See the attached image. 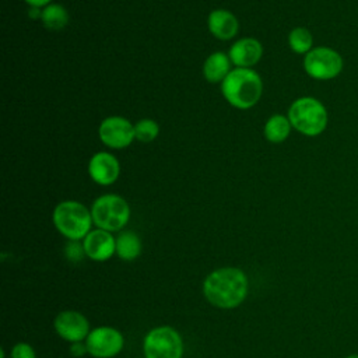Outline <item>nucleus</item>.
Returning a JSON list of instances; mask_svg holds the SVG:
<instances>
[{"instance_id": "obj_17", "label": "nucleus", "mask_w": 358, "mask_h": 358, "mask_svg": "<svg viewBox=\"0 0 358 358\" xmlns=\"http://www.w3.org/2000/svg\"><path fill=\"white\" fill-rule=\"evenodd\" d=\"M42 24L50 31L63 29L69 22V13L67 10L59 3H50L42 8L41 15Z\"/></svg>"}, {"instance_id": "obj_21", "label": "nucleus", "mask_w": 358, "mask_h": 358, "mask_svg": "<svg viewBox=\"0 0 358 358\" xmlns=\"http://www.w3.org/2000/svg\"><path fill=\"white\" fill-rule=\"evenodd\" d=\"M11 358H35V351L29 344L18 343L11 350Z\"/></svg>"}, {"instance_id": "obj_18", "label": "nucleus", "mask_w": 358, "mask_h": 358, "mask_svg": "<svg viewBox=\"0 0 358 358\" xmlns=\"http://www.w3.org/2000/svg\"><path fill=\"white\" fill-rule=\"evenodd\" d=\"M116 253L123 260H134L141 253V241L140 238L130 231L122 232L116 238Z\"/></svg>"}, {"instance_id": "obj_24", "label": "nucleus", "mask_w": 358, "mask_h": 358, "mask_svg": "<svg viewBox=\"0 0 358 358\" xmlns=\"http://www.w3.org/2000/svg\"><path fill=\"white\" fill-rule=\"evenodd\" d=\"M27 4H29V7H39V8H43L46 7L48 4H50L52 0H24Z\"/></svg>"}, {"instance_id": "obj_11", "label": "nucleus", "mask_w": 358, "mask_h": 358, "mask_svg": "<svg viewBox=\"0 0 358 358\" xmlns=\"http://www.w3.org/2000/svg\"><path fill=\"white\" fill-rule=\"evenodd\" d=\"M88 173L91 179L102 186H108L116 182L120 173V165L115 155L109 152H96L88 162Z\"/></svg>"}, {"instance_id": "obj_14", "label": "nucleus", "mask_w": 358, "mask_h": 358, "mask_svg": "<svg viewBox=\"0 0 358 358\" xmlns=\"http://www.w3.org/2000/svg\"><path fill=\"white\" fill-rule=\"evenodd\" d=\"M208 31L220 41H229L238 34L239 22L228 10H214L207 18Z\"/></svg>"}, {"instance_id": "obj_26", "label": "nucleus", "mask_w": 358, "mask_h": 358, "mask_svg": "<svg viewBox=\"0 0 358 358\" xmlns=\"http://www.w3.org/2000/svg\"><path fill=\"white\" fill-rule=\"evenodd\" d=\"M344 358H358V354H350V355H347Z\"/></svg>"}, {"instance_id": "obj_8", "label": "nucleus", "mask_w": 358, "mask_h": 358, "mask_svg": "<svg viewBox=\"0 0 358 358\" xmlns=\"http://www.w3.org/2000/svg\"><path fill=\"white\" fill-rule=\"evenodd\" d=\"M123 336L119 330L108 326L96 327L85 338L88 352L95 358H112L123 348Z\"/></svg>"}, {"instance_id": "obj_4", "label": "nucleus", "mask_w": 358, "mask_h": 358, "mask_svg": "<svg viewBox=\"0 0 358 358\" xmlns=\"http://www.w3.org/2000/svg\"><path fill=\"white\" fill-rule=\"evenodd\" d=\"M288 119L296 131L313 137L324 131L327 126V110L316 98L302 96L291 103Z\"/></svg>"}, {"instance_id": "obj_2", "label": "nucleus", "mask_w": 358, "mask_h": 358, "mask_svg": "<svg viewBox=\"0 0 358 358\" xmlns=\"http://www.w3.org/2000/svg\"><path fill=\"white\" fill-rule=\"evenodd\" d=\"M221 92L234 108L249 109L259 102L263 83L255 70L236 67L221 83Z\"/></svg>"}, {"instance_id": "obj_15", "label": "nucleus", "mask_w": 358, "mask_h": 358, "mask_svg": "<svg viewBox=\"0 0 358 358\" xmlns=\"http://www.w3.org/2000/svg\"><path fill=\"white\" fill-rule=\"evenodd\" d=\"M229 64H231V59L229 56H227L222 52H214L211 53L204 64H203V74L204 78L211 83H222L224 78L229 74Z\"/></svg>"}, {"instance_id": "obj_7", "label": "nucleus", "mask_w": 358, "mask_h": 358, "mask_svg": "<svg viewBox=\"0 0 358 358\" xmlns=\"http://www.w3.org/2000/svg\"><path fill=\"white\" fill-rule=\"evenodd\" d=\"M303 69L315 80H331L341 73L343 59L334 49L319 46L305 55Z\"/></svg>"}, {"instance_id": "obj_10", "label": "nucleus", "mask_w": 358, "mask_h": 358, "mask_svg": "<svg viewBox=\"0 0 358 358\" xmlns=\"http://www.w3.org/2000/svg\"><path fill=\"white\" fill-rule=\"evenodd\" d=\"M55 330L63 340L80 343L90 334V323L77 310H63L55 319Z\"/></svg>"}, {"instance_id": "obj_6", "label": "nucleus", "mask_w": 358, "mask_h": 358, "mask_svg": "<svg viewBox=\"0 0 358 358\" xmlns=\"http://www.w3.org/2000/svg\"><path fill=\"white\" fill-rule=\"evenodd\" d=\"M144 354L145 358H182V337L173 327H155L144 338Z\"/></svg>"}, {"instance_id": "obj_9", "label": "nucleus", "mask_w": 358, "mask_h": 358, "mask_svg": "<svg viewBox=\"0 0 358 358\" xmlns=\"http://www.w3.org/2000/svg\"><path fill=\"white\" fill-rule=\"evenodd\" d=\"M98 136L109 148H124L136 138L134 124L123 116H109L101 122Z\"/></svg>"}, {"instance_id": "obj_13", "label": "nucleus", "mask_w": 358, "mask_h": 358, "mask_svg": "<svg viewBox=\"0 0 358 358\" xmlns=\"http://www.w3.org/2000/svg\"><path fill=\"white\" fill-rule=\"evenodd\" d=\"M263 55L262 43L255 38H242L238 39L229 48V59L236 67L250 69L255 66Z\"/></svg>"}, {"instance_id": "obj_20", "label": "nucleus", "mask_w": 358, "mask_h": 358, "mask_svg": "<svg viewBox=\"0 0 358 358\" xmlns=\"http://www.w3.org/2000/svg\"><path fill=\"white\" fill-rule=\"evenodd\" d=\"M159 133V126L152 119H141L134 124V136L140 143H151L157 138Z\"/></svg>"}, {"instance_id": "obj_22", "label": "nucleus", "mask_w": 358, "mask_h": 358, "mask_svg": "<svg viewBox=\"0 0 358 358\" xmlns=\"http://www.w3.org/2000/svg\"><path fill=\"white\" fill-rule=\"evenodd\" d=\"M66 255L69 259L71 260H80L85 252H84V246L78 245L77 241H71V243L67 245V249H66Z\"/></svg>"}, {"instance_id": "obj_12", "label": "nucleus", "mask_w": 358, "mask_h": 358, "mask_svg": "<svg viewBox=\"0 0 358 358\" xmlns=\"http://www.w3.org/2000/svg\"><path fill=\"white\" fill-rule=\"evenodd\" d=\"M84 252L95 262H105L116 252V239L105 229H94L84 238Z\"/></svg>"}, {"instance_id": "obj_23", "label": "nucleus", "mask_w": 358, "mask_h": 358, "mask_svg": "<svg viewBox=\"0 0 358 358\" xmlns=\"http://www.w3.org/2000/svg\"><path fill=\"white\" fill-rule=\"evenodd\" d=\"M70 352L74 355V357H83L85 352H88L87 350V345L85 344H81V343H74L70 348Z\"/></svg>"}, {"instance_id": "obj_3", "label": "nucleus", "mask_w": 358, "mask_h": 358, "mask_svg": "<svg viewBox=\"0 0 358 358\" xmlns=\"http://www.w3.org/2000/svg\"><path fill=\"white\" fill-rule=\"evenodd\" d=\"M52 218L56 229L70 241L84 239L94 222L91 211L74 200L59 203L53 210Z\"/></svg>"}, {"instance_id": "obj_5", "label": "nucleus", "mask_w": 358, "mask_h": 358, "mask_svg": "<svg viewBox=\"0 0 358 358\" xmlns=\"http://www.w3.org/2000/svg\"><path fill=\"white\" fill-rule=\"evenodd\" d=\"M91 215L99 229L108 232L120 231L130 218V207L127 201L117 194H103L92 203Z\"/></svg>"}, {"instance_id": "obj_16", "label": "nucleus", "mask_w": 358, "mask_h": 358, "mask_svg": "<svg viewBox=\"0 0 358 358\" xmlns=\"http://www.w3.org/2000/svg\"><path fill=\"white\" fill-rule=\"evenodd\" d=\"M291 122L288 116L275 113L268 117L264 124V137L270 143H282L291 133Z\"/></svg>"}, {"instance_id": "obj_25", "label": "nucleus", "mask_w": 358, "mask_h": 358, "mask_svg": "<svg viewBox=\"0 0 358 358\" xmlns=\"http://www.w3.org/2000/svg\"><path fill=\"white\" fill-rule=\"evenodd\" d=\"M28 14H29V17L31 18H39L41 20V15H42V8H39V7H29V11H28Z\"/></svg>"}, {"instance_id": "obj_1", "label": "nucleus", "mask_w": 358, "mask_h": 358, "mask_svg": "<svg viewBox=\"0 0 358 358\" xmlns=\"http://www.w3.org/2000/svg\"><path fill=\"white\" fill-rule=\"evenodd\" d=\"M203 291L211 305L222 309L236 308L248 295V278L236 267L217 268L206 277Z\"/></svg>"}, {"instance_id": "obj_19", "label": "nucleus", "mask_w": 358, "mask_h": 358, "mask_svg": "<svg viewBox=\"0 0 358 358\" xmlns=\"http://www.w3.org/2000/svg\"><path fill=\"white\" fill-rule=\"evenodd\" d=\"M288 43L289 48L299 55H306L309 50H312V43L313 38L312 34L303 28V27H296L294 28L289 35H288Z\"/></svg>"}]
</instances>
